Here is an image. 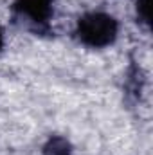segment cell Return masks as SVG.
I'll use <instances>...</instances> for the list:
<instances>
[{
	"label": "cell",
	"mask_w": 153,
	"mask_h": 155,
	"mask_svg": "<svg viewBox=\"0 0 153 155\" xmlns=\"http://www.w3.org/2000/svg\"><path fill=\"white\" fill-rule=\"evenodd\" d=\"M74 36L88 49H106L119 36V22L103 11H90L79 16Z\"/></svg>",
	"instance_id": "obj_1"
},
{
	"label": "cell",
	"mask_w": 153,
	"mask_h": 155,
	"mask_svg": "<svg viewBox=\"0 0 153 155\" xmlns=\"http://www.w3.org/2000/svg\"><path fill=\"white\" fill-rule=\"evenodd\" d=\"M13 11L18 18L25 20L27 25L41 33L49 29V22L54 15V0H15Z\"/></svg>",
	"instance_id": "obj_2"
},
{
	"label": "cell",
	"mask_w": 153,
	"mask_h": 155,
	"mask_svg": "<svg viewBox=\"0 0 153 155\" xmlns=\"http://www.w3.org/2000/svg\"><path fill=\"white\" fill-rule=\"evenodd\" d=\"M43 155H72V146L65 137L54 135L43 144Z\"/></svg>",
	"instance_id": "obj_3"
},
{
	"label": "cell",
	"mask_w": 153,
	"mask_h": 155,
	"mask_svg": "<svg viewBox=\"0 0 153 155\" xmlns=\"http://www.w3.org/2000/svg\"><path fill=\"white\" fill-rule=\"evenodd\" d=\"M137 11V18L142 25H150V18H151V0H137L135 5Z\"/></svg>",
	"instance_id": "obj_4"
},
{
	"label": "cell",
	"mask_w": 153,
	"mask_h": 155,
	"mask_svg": "<svg viewBox=\"0 0 153 155\" xmlns=\"http://www.w3.org/2000/svg\"><path fill=\"white\" fill-rule=\"evenodd\" d=\"M4 45H5V38H4V31H2V27H0V52H2Z\"/></svg>",
	"instance_id": "obj_5"
}]
</instances>
